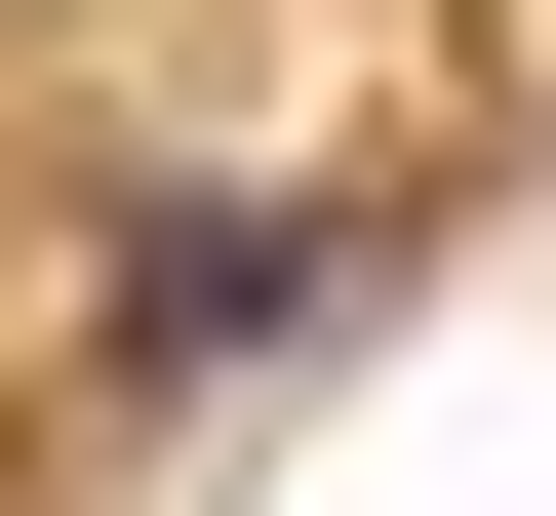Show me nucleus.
<instances>
[{
	"instance_id": "f257e3e1",
	"label": "nucleus",
	"mask_w": 556,
	"mask_h": 516,
	"mask_svg": "<svg viewBox=\"0 0 556 516\" xmlns=\"http://www.w3.org/2000/svg\"><path fill=\"white\" fill-rule=\"evenodd\" d=\"M318 278H358V239H318V199H199V239L119 278V357H278V318H318Z\"/></svg>"
}]
</instances>
